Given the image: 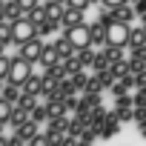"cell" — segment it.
<instances>
[{"mask_svg":"<svg viewBox=\"0 0 146 146\" xmlns=\"http://www.w3.org/2000/svg\"><path fill=\"white\" fill-rule=\"evenodd\" d=\"M115 15H117V20H123V23H129L132 26V20L137 17V9H135V3L129 6V3H123V6H117V9H112Z\"/></svg>","mask_w":146,"mask_h":146,"instance_id":"11","label":"cell"},{"mask_svg":"<svg viewBox=\"0 0 146 146\" xmlns=\"http://www.w3.org/2000/svg\"><path fill=\"white\" fill-rule=\"evenodd\" d=\"M140 17H143V26H146V12H143V15H140Z\"/></svg>","mask_w":146,"mask_h":146,"instance_id":"41","label":"cell"},{"mask_svg":"<svg viewBox=\"0 0 146 146\" xmlns=\"http://www.w3.org/2000/svg\"><path fill=\"white\" fill-rule=\"evenodd\" d=\"M20 95H23V86H20V83H12V80H6V86L0 89V98H6V100H12V103H17Z\"/></svg>","mask_w":146,"mask_h":146,"instance_id":"10","label":"cell"},{"mask_svg":"<svg viewBox=\"0 0 146 146\" xmlns=\"http://www.w3.org/2000/svg\"><path fill=\"white\" fill-rule=\"evenodd\" d=\"M12 29H15V46H23L26 40L37 37V23H35L29 15H23L20 20H15V23H12Z\"/></svg>","mask_w":146,"mask_h":146,"instance_id":"2","label":"cell"},{"mask_svg":"<svg viewBox=\"0 0 146 146\" xmlns=\"http://www.w3.org/2000/svg\"><path fill=\"white\" fill-rule=\"evenodd\" d=\"M100 3H103V9H117V6L129 3V0H100Z\"/></svg>","mask_w":146,"mask_h":146,"instance_id":"36","label":"cell"},{"mask_svg":"<svg viewBox=\"0 0 146 146\" xmlns=\"http://www.w3.org/2000/svg\"><path fill=\"white\" fill-rule=\"evenodd\" d=\"M63 35L72 40V46L75 49H86L92 46V23H78V26H72V29H63Z\"/></svg>","mask_w":146,"mask_h":146,"instance_id":"1","label":"cell"},{"mask_svg":"<svg viewBox=\"0 0 146 146\" xmlns=\"http://www.w3.org/2000/svg\"><path fill=\"white\" fill-rule=\"evenodd\" d=\"M109 66H112V60L106 57V52H100V54L95 57V63H92V69H95V72H103V69H109Z\"/></svg>","mask_w":146,"mask_h":146,"instance_id":"29","label":"cell"},{"mask_svg":"<svg viewBox=\"0 0 146 146\" xmlns=\"http://www.w3.org/2000/svg\"><path fill=\"white\" fill-rule=\"evenodd\" d=\"M12 112H15V103H12V100H6V98H0V123H9Z\"/></svg>","mask_w":146,"mask_h":146,"instance_id":"20","label":"cell"},{"mask_svg":"<svg viewBox=\"0 0 146 146\" xmlns=\"http://www.w3.org/2000/svg\"><path fill=\"white\" fill-rule=\"evenodd\" d=\"M129 46H132V49H140V46H146V26H143V29H132Z\"/></svg>","mask_w":146,"mask_h":146,"instance_id":"19","label":"cell"},{"mask_svg":"<svg viewBox=\"0 0 146 146\" xmlns=\"http://www.w3.org/2000/svg\"><path fill=\"white\" fill-rule=\"evenodd\" d=\"M17 3L23 6V12H26V15H29V12H32L35 6H40V3H37V0H17Z\"/></svg>","mask_w":146,"mask_h":146,"instance_id":"37","label":"cell"},{"mask_svg":"<svg viewBox=\"0 0 146 146\" xmlns=\"http://www.w3.org/2000/svg\"><path fill=\"white\" fill-rule=\"evenodd\" d=\"M60 60H63V57H60V52H57V49H54V46H46V49H43V54H40V60H37V63H40V66H43V69H49V66H57V63H60Z\"/></svg>","mask_w":146,"mask_h":146,"instance_id":"8","label":"cell"},{"mask_svg":"<svg viewBox=\"0 0 146 146\" xmlns=\"http://www.w3.org/2000/svg\"><path fill=\"white\" fill-rule=\"evenodd\" d=\"M63 12H66V3H54V0H49L46 3V17H52V20H63Z\"/></svg>","mask_w":146,"mask_h":146,"instance_id":"15","label":"cell"},{"mask_svg":"<svg viewBox=\"0 0 146 146\" xmlns=\"http://www.w3.org/2000/svg\"><path fill=\"white\" fill-rule=\"evenodd\" d=\"M92 46H106V26L100 20L92 23Z\"/></svg>","mask_w":146,"mask_h":146,"instance_id":"12","label":"cell"},{"mask_svg":"<svg viewBox=\"0 0 146 146\" xmlns=\"http://www.w3.org/2000/svg\"><path fill=\"white\" fill-rule=\"evenodd\" d=\"M43 49H46V43H43V40H40V35H37V37H32V40H26V43L20 46V54H23L26 60L37 63V60H40V54H43Z\"/></svg>","mask_w":146,"mask_h":146,"instance_id":"5","label":"cell"},{"mask_svg":"<svg viewBox=\"0 0 146 146\" xmlns=\"http://www.w3.org/2000/svg\"><path fill=\"white\" fill-rule=\"evenodd\" d=\"M92 3H98V0H92Z\"/></svg>","mask_w":146,"mask_h":146,"instance_id":"44","label":"cell"},{"mask_svg":"<svg viewBox=\"0 0 146 146\" xmlns=\"http://www.w3.org/2000/svg\"><path fill=\"white\" fill-rule=\"evenodd\" d=\"M78 57H80V63H83V69H86V66H92V63H95V57H98V54H95V52H89V46H86V49H78Z\"/></svg>","mask_w":146,"mask_h":146,"instance_id":"28","label":"cell"},{"mask_svg":"<svg viewBox=\"0 0 146 146\" xmlns=\"http://www.w3.org/2000/svg\"><path fill=\"white\" fill-rule=\"evenodd\" d=\"M32 120H37V123L49 120V106H46V103H37V106L32 109Z\"/></svg>","mask_w":146,"mask_h":146,"instance_id":"24","label":"cell"},{"mask_svg":"<svg viewBox=\"0 0 146 146\" xmlns=\"http://www.w3.org/2000/svg\"><path fill=\"white\" fill-rule=\"evenodd\" d=\"M57 95L66 100V98H72V95H78V86H75V80L72 78H63L60 80V89H57Z\"/></svg>","mask_w":146,"mask_h":146,"instance_id":"17","label":"cell"},{"mask_svg":"<svg viewBox=\"0 0 146 146\" xmlns=\"http://www.w3.org/2000/svg\"><path fill=\"white\" fill-rule=\"evenodd\" d=\"M109 89H112V95H115V98H120V95H129V86H126V83H123L120 78H117V80H115V83H112Z\"/></svg>","mask_w":146,"mask_h":146,"instance_id":"34","label":"cell"},{"mask_svg":"<svg viewBox=\"0 0 146 146\" xmlns=\"http://www.w3.org/2000/svg\"><path fill=\"white\" fill-rule=\"evenodd\" d=\"M103 52H106V57H109L112 63H115V60H123V46H109V43H106Z\"/></svg>","mask_w":146,"mask_h":146,"instance_id":"26","label":"cell"},{"mask_svg":"<svg viewBox=\"0 0 146 146\" xmlns=\"http://www.w3.org/2000/svg\"><path fill=\"white\" fill-rule=\"evenodd\" d=\"M0 43L3 46H9V43H15V29H12V20H0Z\"/></svg>","mask_w":146,"mask_h":146,"instance_id":"13","label":"cell"},{"mask_svg":"<svg viewBox=\"0 0 146 146\" xmlns=\"http://www.w3.org/2000/svg\"><path fill=\"white\" fill-rule=\"evenodd\" d=\"M0 54H3V43H0Z\"/></svg>","mask_w":146,"mask_h":146,"instance_id":"43","label":"cell"},{"mask_svg":"<svg viewBox=\"0 0 146 146\" xmlns=\"http://www.w3.org/2000/svg\"><path fill=\"white\" fill-rule=\"evenodd\" d=\"M0 89H3V86H0Z\"/></svg>","mask_w":146,"mask_h":146,"instance_id":"45","label":"cell"},{"mask_svg":"<svg viewBox=\"0 0 146 146\" xmlns=\"http://www.w3.org/2000/svg\"><path fill=\"white\" fill-rule=\"evenodd\" d=\"M23 15H26V12H23V6L17 3V0H9V3H6V20L15 23V20H20Z\"/></svg>","mask_w":146,"mask_h":146,"instance_id":"16","label":"cell"},{"mask_svg":"<svg viewBox=\"0 0 146 146\" xmlns=\"http://www.w3.org/2000/svg\"><path fill=\"white\" fill-rule=\"evenodd\" d=\"M26 120H32V112L15 103V112H12V117H9V126H12V129H20V126H23Z\"/></svg>","mask_w":146,"mask_h":146,"instance_id":"9","label":"cell"},{"mask_svg":"<svg viewBox=\"0 0 146 146\" xmlns=\"http://www.w3.org/2000/svg\"><path fill=\"white\" fill-rule=\"evenodd\" d=\"M9 69H12V57L0 54V80H9Z\"/></svg>","mask_w":146,"mask_h":146,"instance_id":"32","label":"cell"},{"mask_svg":"<svg viewBox=\"0 0 146 146\" xmlns=\"http://www.w3.org/2000/svg\"><path fill=\"white\" fill-rule=\"evenodd\" d=\"M57 26H60L57 20H52V17H46L43 23H37V35H40V37H43V35H52V32H54Z\"/></svg>","mask_w":146,"mask_h":146,"instance_id":"22","label":"cell"},{"mask_svg":"<svg viewBox=\"0 0 146 146\" xmlns=\"http://www.w3.org/2000/svg\"><path fill=\"white\" fill-rule=\"evenodd\" d=\"M98 135H100V132H98V126L92 123V126H86V129H83V135H80V143H95V140H98Z\"/></svg>","mask_w":146,"mask_h":146,"instance_id":"27","label":"cell"},{"mask_svg":"<svg viewBox=\"0 0 146 146\" xmlns=\"http://www.w3.org/2000/svg\"><path fill=\"white\" fill-rule=\"evenodd\" d=\"M66 3H69V6H75V9H83V12H86V9L92 6V0H66Z\"/></svg>","mask_w":146,"mask_h":146,"instance_id":"35","label":"cell"},{"mask_svg":"<svg viewBox=\"0 0 146 146\" xmlns=\"http://www.w3.org/2000/svg\"><path fill=\"white\" fill-rule=\"evenodd\" d=\"M69 78L75 80V86H78V89H86V83H89V75H86V69L75 72V75H69Z\"/></svg>","mask_w":146,"mask_h":146,"instance_id":"30","label":"cell"},{"mask_svg":"<svg viewBox=\"0 0 146 146\" xmlns=\"http://www.w3.org/2000/svg\"><path fill=\"white\" fill-rule=\"evenodd\" d=\"M129 69L135 72V75L146 72V57H140V54H132V60H129Z\"/></svg>","mask_w":146,"mask_h":146,"instance_id":"25","label":"cell"},{"mask_svg":"<svg viewBox=\"0 0 146 146\" xmlns=\"http://www.w3.org/2000/svg\"><path fill=\"white\" fill-rule=\"evenodd\" d=\"M146 120V106H135V123Z\"/></svg>","mask_w":146,"mask_h":146,"instance_id":"38","label":"cell"},{"mask_svg":"<svg viewBox=\"0 0 146 146\" xmlns=\"http://www.w3.org/2000/svg\"><path fill=\"white\" fill-rule=\"evenodd\" d=\"M146 86V72H140V75H137V89H143Z\"/></svg>","mask_w":146,"mask_h":146,"instance_id":"39","label":"cell"},{"mask_svg":"<svg viewBox=\"0 0 146 146\" xmlns=\"http://www.w3.org/2000/svg\"><path fill=\"white\" fill-rule=\"evenodd\" d=\"M3 17H6V3L0 0V20H3Z\"/></svg>","mask_w":146,"mask_h":146,"instance_id":"40","label":"cell"},{"mask_svg":"<svg viewBox=\"0 0 146 146\" xmlns=\"http://www.w3.org/2000/svg\"><path fill=\"white\" fill-rule=\"evenodd\" d=\"M109 69H112V72H115V78H123V75H126V72H132V69H129V63H126V60H115V63H112V66H109Z\"/></svg>","mask_w":146,"mask_h":146,"instance_id":"31","label":"cell"},{"mask_svg":"<svg viewBox=\"0 0 146 146\" xmlns=\"http://www.w3.org/2000/svg\"><path fill=\"white\" fill-rule=\"evenodd\" d=\"M54 3H66V0H54Z\"/></svg>","mask_w":146,"mask_h":146,"instance_id":"42","label":"cell"},{"mask_svg":"<svg viewBox=\"0 0 146 146\" xmlns=\"http://www.w3.org/2000/svg\"><path fill=\"white\" fill-rule=\"evenodd\" d=\"M37 98H40V95H29V92H23V95H20V100H17V106H23V109H29V112H32V109L37 106Z\"/></svg>","mask_w":146,"mask_h":146,"instance_id":"23","label":"cell"},{"mask_svg":"<svg viewBox=\"0 0 146 146\" xmlns=\"http://www.w3.org/2000/svg\"><path fill=\"white\" fill-rule=\"evenodd\" d=\"M100 89H103V80H100L98 72H95V75L89 78V83H86V89H83V92H86V95H95V92H100Z\"/></svg>","mask_w":146,"mask_h":146,"instance_id":"21","label":"cell"},{"mask_svg":"<svg viewBox=\"0 0 146 146\" xmlns=\"http://www.w3.org/2000/svg\"><path fill=\"white\" fill-rule=\"evenodd\" d=\"M83 9H75V6H69L66 3V12H63V20H60V26L63 29H72V26H78V23H83Z\"/></svg>","mask_w":146,"mask_h":146,"instance_id":"7","label":"cell"},{"mask_svg":"<svg viewBox=\"0 0 146 146\" xmlns=\"http://www.w3.org/2000/svg\"><path fill=\"white\" fill-rule=\"evenodd\" d=\"M32 66H35V63H32V60H26L23 54L12 57V69H9V80H12V83H20V86H23V83H26V80H29V78L35 75V72H32Z\"/></svg>","mask_w":146,"mask_h":146,"instance_id":"3","label":"cell"},{"mask_svg":"<svg viewBox=\"0 0 146 146\" xmlns=\"http://www.w3.org/2000/svg\"><path fill=\"white\" fill-rule=\"evenodd\" d=\"M23 92H29V95H40V92H43V78L32 75V78L23 83Z\"/></svg>","mask_w":146,"mask_h":146,"instance_id":"18","label":"cell"},{"mask_svg":"<svg viewBox=\"0 0 146 146\" xmlns=\"http://www.w3.org/2000/svg\"><path fill=\"white\" fill-rule=\"evenodd\" d=\"M52 46H54V49L60 52V57H69V54H75V52H78L75 46H72V40H69L66 35H63V37H57V40H54Z\"/></svg>","mask_w":146,"mask_h":146,"instance_id":"14","label":"cell"},{"mask_svg":"<svg viewBox=\"0 0 146 146\" xmlns=\"http://www.w3.org/2000/svg\"><path fill=\"white\" fill-rule=\"evenodd\" d=\"M129 37H132V26L123 23V20H115L106 29V43L109 46H129Z\"/></svg>","mask_w":146,"mask_h":146,"instance_id":"4","label":"cell"},{"mask_svg":"<svg viewBox=\"0 0 146 146\" xmlns=\"http://www.w3.org/2000/svg\"><path fill=\"white\" fill-rule=\"evenodd\" d=\"M29 17H32L35 23H43V20H46V3H40V6H35V9L29 12Z\"/></svg>","mask_w":146,"mask_h":146,"instance_id":"33","label":"cell"},{"mask_svg":"<svg viewBox=\"0 0 146 146\" xmlns=\"http://www.w3.org/2000/svg\"><path fill=\"white\" fill-rule=\"evenodd\" d=\"M37 120H26L20 129H15V135H12V143L17 146V143H32L35 140V135H37Z\"/></svg>","mask_w":146,"mask_h":146,"instance_id":"6","label":"cell"}]
</instances>
